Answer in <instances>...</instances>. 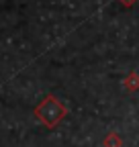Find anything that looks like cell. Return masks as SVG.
Returning a JSON list of instances; mask_svg holds the SVG:
<instances>
[{"label":"cell","instance_id":"277c9868","mask_svg":"<svg viewBox=\"0 0 139 147\" xmlns=\"http://www.w3.org/2000/svg\"><path fill=\"white\" fill-rule=\"evenodd\" d=\"M117 2H121V4H123L125 8H131L135 2H137V0H117Z\"/></svg>","mask_w":139,"mask_h":147},{"label":"cell","instance_id":"6da1fadb","mask_svg":"<svg viewBox=\"0 0 139 147\" xmlns=\"http://www.w3.org/2000/svg\"><path fill=\"white\" fill-rule=\"evenodd\" d=\"M35 115H37V119H39L43 125L55 127V125L67 115V108H65V104H61L53 94H49V96H45V98L39 102L37 108H35Z\"/></svg>","mask_w":139,"mask_h":147},{"label":"cell","instance_id":"3957f363","mask_svg":"<svg viewBox=\"0 0 139 147\" xmlns=\"http://www.w3.org/2000/svg\"><path fill=\"white\" fill-rule=\"evenodd\" d=\"M123 88H125V90H129V92L139 90V74H137V71H131L129 76L123 80Z\"/></svg>","mask_w":139,"mask_h":147},{"label":"cell","instance_id":"7a4b0ae2","mask_svg":"<svg viewBox=\"0 0 139 147\" xmlns=\"http://www.w3.org/2000/svg\"><path fill=\"white\" fill-rule=\"evenodd\" d=\"M102 147H123V139H121L119 133L111 131V133L104 135V139H102Z\"/></svg>","mask_w":139,"mask_h":147}]
</instances>
